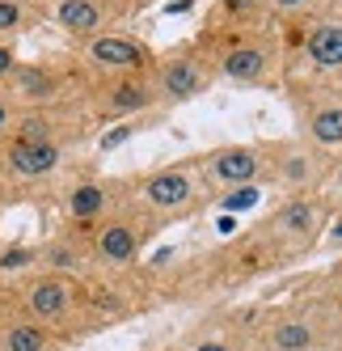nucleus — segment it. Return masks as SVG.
<instances>
[{
	"instance_id": "obj_9",
	"label": "nucleus",
	"mask_w": 342,
	"mask_h": 351,
	"mask_svg": "<svg viewBox=\"0 0 342 351\" xmlns=\"http://www.w3.org/2000/svg\"><path fill=\"white\" fill-rule=\"evenodd\" d=\"M89 106H93V119H102V123H131V119H144V114L161 110L148 72H110V77H93Z\"/></svg>"
},
{
	"instance_id": "obj_27",
	"label": "nucleus",
	"mask_w": 342,
	"mask_h": 351,
	"mask_svg": "<svg viewBox=\"0 0 342 351\" xmlns=\"http://www.w3.org/2000/svg\"><path fill=\"white\" fill-rule=\"evenodd\" d=\"M326 292H330V296L338 300V305H342V263L330 271V284H326Z\"/></svg>"
},
{
	"instance_id": "obj_14",
	"label": "nucleus",
	"mask_w": 342,
	"mask_h": 351,
	"mask_svg": "<svg viewBox=\"0 0 342 351\" xmlns=\"http://www.w3.org/2000/svg\"><path fill=\"white\" fill-rule=\"evenodd\" d=\"M68 85H72V72H68L64 64H51V60L26 64V60H21V64L9 72V81L0 85V97H9L17 110H30V106H55L60 97L68 93Z\"/></svg>"
},
{
	"instance_id": "obj_28",
	"label": "nucleus",
	"mask_w": 342,
	"mask_h": 351,
	"mask_svg": "<svg viewBox=\"0 0 342 351\" xmlns=\"http://www.w3.org/2000/svg\"><path fill=\"white\" fill-rule=\"evenodd\" d=\"M148 5H157V0H123V9L131 13V9H148Z\"/></svg>"
},
{
	"instance_id": "obj_11",
	"label": "nucleus",
	"mask_w": 342,
	"mask_h": 351,
	"mask_svg": "<svg viewBox=\"0 0 342 351\" xmlns=\"http://www.w3.org/2000/svg\"><path fill=\"white\" fill-rule=\"evenodd\" d=\"M266 182L283 186L287 195L300 191H321L330 157H321L313 144L304 140H266Z\"/></svg>"
},
{
	"instance_id": "obj_16",
	"label": "nucleus",
	"mask_w": 342,
	"mask_h": 351,
	"mask_svg": "<svg viewBox=\"0 0 342 351\" xmlns=\"http://www.w3.org/2000/svg\"><path fill=\"white\" fill-rule=\"evenodd\" d=\"M42 13L51 17L72 43H85L93 34L110 30L118 17H127L123 0H42Z\"/></svg>"
},
{
	"instance_id": "obj_24",
	"label": "nucleus",
	"mask_w": 342,
	"mask_h": 351,
	"mask_svg": "<svg viewBox=\"0 0 342 351\" xmlns=\"http://www.w3.org/2000/svg\"><path fill=\"white\" fill-rule=\"evenodd\" d=\"M321 195H326V199H338V195H342V157H334V161H330L326 182H321Z\"/></svg>"
},
{
	"instance_id": "obj_8",
	"label": "nucleus",
	"mask_w": 342,
	"mask_h": 351,
	"mask_svg": "<svg viewBox=\"0 0 342 351\" xmlns=\"http://www.w3.org/2000/svg\"><path fill=\"white\" fill-rule=\"evenodd\" d=\"M148 77H153V89H157V106L174 110V106H186L194 97H203L215 85V68H211V56L203 47L190 43V47L169 51V56H157Z\"/></svg>"
},
{
	"instance_id": "obj_26",
	"label": "nucleus",
	"mask_w": 342,
	"mask_h": 351,
	"mask_svg": "<svg viewBox=\"0 0 342 351\" xmlns=\"http://www.w3.org/2000/svg\"><path fill=\"white\" fill-rule=\"evenodd\" d=\"M140 123H144V119H131V123H118L114 132H106V136H102V148H106V153H110L114 144H123L127 136H135V132H140Z\"/></svg>"
},
{
	"instance_id": "obj_25",
	"label": "nucleus",
	"mask_w": 342,
	"mask_h": 351,
	"mask_svg": "<svg viewBox=\"0 0 342 351\" xmlns=\"http://www.w3.org/2000/svg\"><path fill=\"white\" fill-rule=\"evenodd\" d=\"M21 64V56H17V43H5V38H0V85H5L9 81V72Z\"/></svg>"
},
{
	"instance_id": "obj_10",
	"label": "nucleus",
	"mask_w": 342,
	"mask_h": 351,
	"mask_svg": "<svg viewBox=\"0 0 342 351\" xmlns=\"http://www.w3.org/2000/svg\"><path fill=\"white\" fill-rule=\"evenodd\" d=\"M203 173L207 195H233L241 186H258L266 182V148L262 144H220L194 157Z\"/></svg>"
},
{
	"instance_id": "obj_1",
	"label": "nucleus",
	"mask_w": 342,
	"mask_h": 351,
	"mask_svg": "<svg viewBox=\"0 0 342 351\" xmlns=\"http://www.w3.org/2000/svg\"><path fill=\"white\" fill-rule=\"evenodd\" d=\"M326 224H330V199L321 191H300V195H287L266 220H258L250 229V241L258 245L266 267H283L304 258L321 241Z\"/></svg>"
},
{
	"instance_id": "obj_2",
	"label": "nucleus",
	"mask_w": 342,
	"mask_h": 351,
	"mask_svg": "<svg viewBox=\"0 0 342 351\" xmlns=\"http://www.w3.org/2000/svg\"><path fill=\"white\" fill-rule=\"evenodd\" d=\"M254 343L258 351H330L342 343V305L326 292L271 309L254 326Z\"/></svg>"
},
{
	"instance_id": "obj_30",
	"label": "nucleus",
	"mask_w": 342,
	"mask_h": 351,
	"mask_svg": "<svg viewBox=\"0 0 342 351\" xmlns=\"http://www.w3.org/2000/svg\"><path fill=\"white\" fill-rule=\"evenodd\" d=\"M165 351H178V347H165Z\"/></svg>"
},
{
	"instance_id": "obj_12",
	"label": "nucleus",
	"mask_w": 342,
	"mask_h": 351,
	"mask_svg": "<svg viewBox=\"0 0 342 351\" xmlns=\"http://www.w3.org/2000/svg\"><path fill=\"white\" fill-rule=\"evenodd\" d=\"M81 47V64L93 72V77H110V72H148L157 64V51L148 43H144L140 34H127V30H102V34H93Z\"/></svg>"
},
{
	"instance_id": "obj_29",
	"label": "nucleus",
	"mask_w": 342,
	"mask_h": 351,
	"mask_svg": "<svg viewBox=\"0 0 342 351\" xmlns=\"http://www.w3.org/2000/svg\"><path fill=\"white\" fill-rule=\"evenodd\" d=\"M334 85H338V93H342V81H334Z\"/></svg>"
},
{
	"instance_id": "obj_3",
	"label": "nucleus",
	"mask_w": 342,
	"mask_h": 351,
	"mask_svg": "<svg viewBox=\"0 0 342 351\" xmlns=\"http://www.w3.org/2000/svg\"><path fill=\"white\" fill-rule=\"evenodd\" d=\"M199 47L211 56L215 81L237 85V89L275 85L279 68H283V38L271 26L241 30V34H220V38H199Z\"/></svg>"
},
{
	"instance_id": "obj_19",
	"label": "nucleus",
	"mask_w": 342,
	"mask_h": 351,
	"mask_svg": "<svg viewBox=\"0 0 342 351\" xmlns=\"http://www.w3.org/2000/svg\"><path fill=\"white\" fill-rule=\"evenodd\" d=\"M0 351H60V330L13 309L0 322Z\"/></svg>"
},
{
	"instance_id": "obj_7",
	"label": "nucleus",
	"mask_w": 342,
	"mask_h": 351,
	"mask_svg": "<svg viewBox=\"0 0 342 351\" xmlns=\"http://www.w3.org/2000/svg\"><path fill=\"white\" fill-rule=\"evenodd\" d=\"M287 102L296 106L300 140L313 144L321 157H342V93L321 77H300L287 85Z\"/></svg>"
},
{
	"instance_id": "obj_21",
	"label": "nucleus",
	"mask_w": 342,
	"mask_h": 351,
	"mask_svg": "<svg viewBox=\"0 0 342 351\" xmlns=\"http://www.w3.org/2000/svg\"><path fill=\"white\" fill-rule=\"evenodd\" d=\"M42 13V0H0V38L13 43L17 34H26L38 26Z\"/></svg>"
},
{
	"instance_id": "obj_4",
	"label": "nucleus",
	"mask_w": 342,
	"mask_h": 351,
	"mask_svg": "<svg viewBox=\"0 0 342 351\" xmlns=\"http://www.w3.org/2000/svg\"><path fill=\"white\" fill-rule=\"evenodd\" d=\"M131 199L157 224L182 220V216H190V212H199V208L211 204V195L203 186V173H199V161H194V157L157 165L148 173H140V178H131Z\"/></svg>"
},
{
	"instance_id": "obj_15",
	"label": "nucleus",
	"mask_w": 342,
	"mask_h": 351,
	"mask_svg": "<svg viewBox=\"0 0 342 351\" xmlns=\"http://www.w3.org/2000/svg\"><path fill=\"white\" fill-rule=\"evenodd\" d=\"M64 153H68L64 140H34V136H13V132L0 136V169L21 182L51 178L64 165Z\"/></svg>"
},
{
	"instance_id": "obj_20",
	"label": "nucleus",
	"mask_w": 342,
	"mask_h": 351,
	"mask_svg": "<svg viewBox=\"0 0 342 351\" xmlns=\"http://www.w3.org/2000/svg\"><path fill=\"white\" fill-rule=\"evenodd\" d=\"M178 351H258V343H254V326L228 317V322H215L207 330L190 335Z\"/></svg>"
},
{
	"instance_id": "obj_5",
	"label": "nucleus",
	"mask_w": 342,
	"mask_h": 351,
	"mask_svg": "<svg viewBox=\"0 0 342 351\" xmlns=\"http://www.w3.org/2000/svg\"><path fill=\"white\" fill-rule=\"evenodd\" d=\"M13 309L26 313L51 330H64L68 322H77L85 313V280L81 275H64V271H30L21 280H9Z\"/></svg>"
},
{
	"instance_id": "obj_13",
	"label": "nucleus",
	"mask_w": 342,
	"mask_h": 351,
	"mask_svg": "<svg viewBox=\"0 0 342 351\" xmlns=\"http://www.w3.org/2000/svg\"><path fill=\"white\" fill-rule=\"evenodd\" d=\"M131 199V182L123 186L118 178H97V173H89V178H77L68 191H64V220L72 233H89L97 220H106L114 208H123Z\"/></svg>"
},
{
	"instance_id": "obj_6",
	"label": "nucleus",
	"mask_w": 342,
	"mask_h": 351,
	"mask_svg": "<svg viewBox=\"0 0 342 351\" xmlns=\"http://www.w3.org/2000/svg\"><path fill=\"white\" fill-rule=\"evenodd\" d=\"M153 233H157V220L144 212L135 199H127L123 208H114L106 220H97L85 233L89 263L102 267V271H131Z\"/></svg>"
},
{
	"instance_id": "obj_17",
	"label": "nucleus",
	"mask_w": 342,
	"mask_h": 351,
	"mask_svg": "<svg viewBox=\"0 0 342 351\" xmlns=\"http://www.w3.org/2000/svg\"><path fill=\"white\" fill-rule=\"evenodd\" d=\"M300 56L313 77H342V9L326 5L308 17L300 34Z\"/></svg>"
},
{
	"instance_id": "obj_23",
	"label": "nucleus",
	"mask_w": 342,
	"mask_h": 351,
	"mask_svg": "<svg viewBox=\"0 0 342 351\" xmlns=\"http://www.w3.org/2000/svg\"><path fill=\"white\" fill-rule=\"evenodd\" d=\"M266 5V17H279V21H296V17H313V13H321L330 0H262Z\"/></svg>"
},
{
	"instance_id": "obj_18",
	"label": "nucleus",
	"mask_w": 342,
	"mask_h": 351,
	"mask_svg": "<svg viewBox=\"0 0 342 351\" xmlns=\"http://www.w3.org/2000/svg\"><path fill=\"white\" fill-rule=\"evenodd\" d=\"M258 26H266V5L262 0H215L203 38L241 34V30H258Z\"/></svg>"
},
{
	"instance_id": "obj_22",
	"label": "nucleus",
	"mask_w": 342,
	"mask_h": 351,
	"mask_svg": "<svg viewBox=\"0 0 342 351\" xmlns=\"http://www.w3.org/2000/svg\"><path fill=\"white\" fill-rule=\"evenodd\" d=\"M38 258H42L38 245H9V250H0V275L21 280V275L38 271Z\"/></svg>"
}]
</instances>
